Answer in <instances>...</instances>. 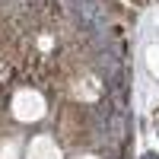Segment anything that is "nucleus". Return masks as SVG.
Here are the masks:
<instances>
[{
  "label": "nucleus",
  "instance_id": "f257e3e1",
  "mask_svg": "<svg viewBox=\"0 0 159 159\" xmlns=\"http://www.w3.org/2000/svg\"><path fill=\"white\" fill-rule=\"evenodd\" d=\"M140 159H159V156H156V153H143Z\"/></svg>",
  "mask_w": 159,
  "mask_h": 159
}]
</instances>
